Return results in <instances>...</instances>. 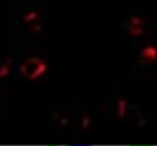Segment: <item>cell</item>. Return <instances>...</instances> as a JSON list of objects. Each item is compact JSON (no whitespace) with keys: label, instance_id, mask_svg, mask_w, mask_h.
Wrapping results in <instances>:
<instances>
[{"label":"cell","instance_id":"obj_1","mask_svg":"<svg viewBox=\"0 0 157 146\" xmlns=\"http://www.w3.org/2000/svg\"><path fill=\"white\" fill-rule=\"evenodd\" d=\"M141 55L144 58L156 60L157 59V49L152 46H148L143 49Z\"/></svg>","mask_w":157,"mask_h":146},{"label":"cell","instance_id":"obj_2","mask_svg":"<svg viewBox=\"0 0 157 146\" xmlns=\"http://www.w3.org/2000/svg\"><path fill=\"white\" fill-rule=\"evenodd\" d=\"M125 108H126V103L125 101H120L119 104V114L121 118H123L124 113H125Z\"/></svg>","mask_w":157,"mask_h":146},{"label":"cell","instance_id":"obj_3","mask_svg":"<svg viewBox=\"0 0 157 146\" xmlns=\"http://www.w3.org/2000/svg\"><path fill=\"white\" fill-rule=\"evenodd\" d=\"M8 71H9V69L7 66H3L2 68H0V77L7 75L8 73Z\"/></svg>","mask_w":157,"mask_h":146},{"label":"cell","instance_id":"obj_4","mask_svg":"<svg viewBox=\"0 0 157 146\" xmlns=\"http://www.w3.org/2000/svg\"><path fill=\"white\" fill-rule=\"evenodd\" d=\"M133 24L134 25H138L141 24V20L138 18H133Z\"/></svg>","mask_w":157,"mask_h":146}]
</instances>
